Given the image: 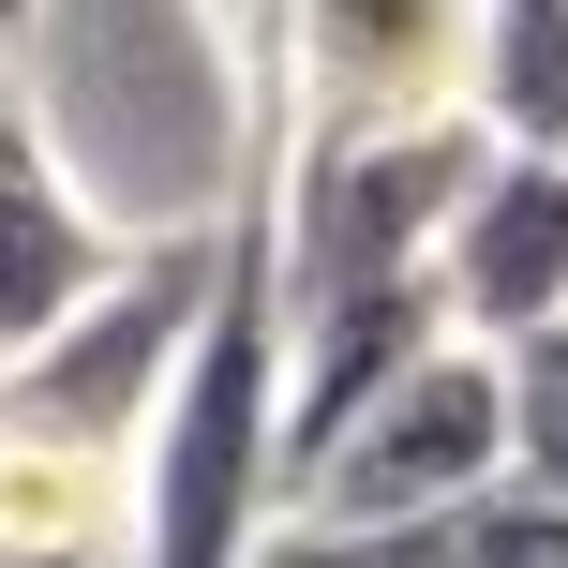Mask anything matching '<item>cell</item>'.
<instances>
[{
  "mask_svg": "<svg viewBox=\"0 0 568 568\" xmlns=\"http://www.w3.org/2000/svg\"><path fill=\"white\" fill-rule=\"evenodd\" d=\"M270 105V90H255ZM284 419H300V314H284V120H255L225 195V270H210L195 359L165 389L150 449V539L135 568H255L284 539Z\"/></svg>",
  "mask_w": 568,
  "mask_h": 568,
  "instance_id": "cell-1",
  "label": "cell"
},
{
  "mask_svg": "<svg viewBox=\"0 0 568 568\" xmlns=\"http://www.w3.org/2000/svg\"><path fill=\"white\" fill-rule=\"evenodd\" d=\"M479 16L494 0H284L255 90L300 150L434 135V120H479Z\"/></svg>",
  "mask_w": 568,
  "mask_h": 568,
  "instance_id": "cell-2",
  "label": "cell"
},
{
  "mask_svg": "<svg viewBox=\"0 0 568 568\" xmlns=\"http://www.w3.org/2000/svg\"><path fill=\"white\" fill-rule=\"evenodd\" d=\"M479 494H509V359L434 344L419 374H389L329 434V464L300 479L284 524H434V509H479Z\"/></svg>",
  "mask_w": 568,
  "mask_h": 568,
  "instance_id": "cell-3",
  "label": "cell"
},
{
  "mask_svg": "<svg viewBox=\"0 0 568 568\" xmlns=\"http://www.w3.org/2000/svg\"><path fill=\"white\" fill-rule=\"evenodd\" d=\"M135 255H150V240H120V225H105L90 165L45 135V120H16V135H0V374L45 359L75 314H105Z\"/></svg>",
  "mask_w": 568,
  "mask_h": 568,
  "instance_id": "cell-4",
  "label": "cell"
},
{
  "mask_svg": "<svg viewBox=\"0 0 568 568\" xmlns=\"http://www.w3.org/2000/svg\"><path fill=\"white\" fill-rule=\"evenodd\" d=\"M449 314L494 359H524L539 329H568V165H539V150H494L479 165V195L449 225Z\"/></svg>",
  "mask_w": 568,
  "mask_h": 568,
  "instance_id": "cell-5",
  "label": "cell"
},
{
  "mask_svg": "<svg viewBox=\"0 0 568 568\" xmlns=\"http://www.w3.org/2000/svg\"><path fill=\"white\" fill-rule=\"evenodd\" d=\"M255 568H568V509L554 494H479L434 524H284Z\"/></svg>",
  "mask_w": 568,
  "mask_h": 568,
  "instance_id": "cell-6",
  "label": "cell"
},
{
  "mask_svg": "<svg viewBox=\"0 0 568 568\" xmlns=\"http://www.w3.org/2000/svg\"><path fill=\"white\" fill-rule=\"evenodd\" d=\"M479 135L568 165V0H494L479 16Z\"/></svg>",
  "mask_w": 568,
  "mask_h": 568,
  "instance_id": "cell-7",
  "label": "cell"
},
{
  "mask_svg": "<svg viewBox=\"0 0 568 568\" xmlns=\"http://www.w3.org/2000/svg\"><path fill=\"white\" fill-rule=\"evenodd\" d=\"M509 479L568 509V329H539L509 359Z\"/></svg>",
  "mask_w": 568,
  "mask_h": 568,
  "instance_id": "cell-8",
  "label": "cell"
},
{
  "mask_svg": "<svg viewBox=\"0 0 568 568\" xmlns=\"http://www.w3.org/2000/svg\"><path fill=\"white\" fill-rule=\"evenodd\" d=\"M16 45H30V30L0 16V135H16V120H30V60H16Z\"/></svg>",
  "mask_w": 568,
  "mask_h": 568,
  "instance_id": "cell-9",
  "label": "cell"
},
{
  "mask_svg": "<svg viewBox=\"0 0 568 568\" xmlns=\"http://www.w3.org/2000/svg\"><path fill=\"white\" fill-rule=\"evenodd\" d=\"M225 16H255V45H270V16H284V0H225Z\"/></svg>",
  "mask_w": 568,
  "mask_h": 568,
  "instance_id": "cell-10",
  "label": "cell"
},
{
  "mask_svg": "<svg viewBox=\"0 0 568 568\" xmlns=\"http://www.w3.org/2000/svg\"><path fill=\"white\" fill-rule=\"evenodd\" d=\"M0 16H16V30H30V16H45V0H0Z\"/></svg>",
  "mask_w": 568,
  "mask_h": 568,
  "instance_id": "cell-11",
  "label": "cell"
}]
</instances>
